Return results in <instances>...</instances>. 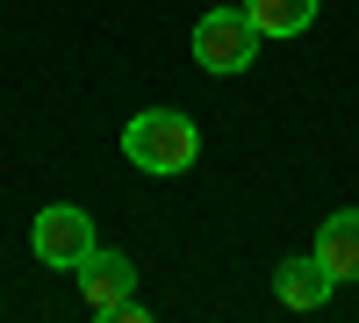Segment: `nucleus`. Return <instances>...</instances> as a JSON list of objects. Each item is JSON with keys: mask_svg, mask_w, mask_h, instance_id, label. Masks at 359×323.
I'll list each match as a JSON object with an SVG mask.
<instances>
[{"mask_svg": "<svg viewBox=\"0 0 359 323\" xmlns=\"http://www.w3.org/2000/svg\"><path fill=\"white\" fill-rule=\"evenodd\" d=\"M123 158H130L137 172H151V180L187 172V165L201 158V130H194L180 108H144V115H130V130H123Z\"/></svg>", "mask_w": 359, "mask_h": 323, "instance_id": "1", "label": "nucleus"}, {"mask_svg": "<svg viewBox=\"0 0 359 323\" xmlns=\"http://www.w3.org/2000/svg\"><path fill=\"white\" fill-rule=\"evenodd\" d=\"M252 57H259V22H252L245 8H208V15L194 22V65H201V72L230 79V72H245Z\"/></svg>", "mask_w": 359, "mask_h": 323, "instance_id": "2", "label": "nucleus"}, {"mask_svg": "<svg viewBox=\"0 0 359 323\" xmlns=\"http://www.w3.org/2000/svg\"><path fill=\"white\" fill-rule=\"evenodd\" d=\"M29 245H36V259H43V266L79 273V259L94 252L101 238H94V216H86V209H72V201H50V209L36 216V238H29Z\"/></svg>", "mask_w": 359, "mask_h": 323, "instance_id": "3", "label": "nucleus"}, {"mask_svg": "<svg viewBox=\"0 0 359 323\" xmlns=\"http://www.w3.org/2000/svg\"><path fill=\"white\" fill-rule=\"evenodd\" d=\"M130 287H137V266H130L123 252H101V245H94V252L79 259V295H86V309H94V316L115 323V309L130 302Z\"/></svg>", "mask_w": 359, "mask_h": 323, "instance_id": "4", "label": "nucleus"}, {"mask_svg": "<svg viewBox=\"0 0 359 323\" xmlns=\"http://www.w3.org/2000/svg\"><path fill=\"white\" fill-rule=\"evenodd\" d=\"M331 287H338V273L323 266L316 252H309V259H287V266L273 273V295H280L287 309H323V302H331Z\"/></svg>", "mask_w": 359, "mask_h": 323, "instance_id": "5", "label": "nucleus"}, {"mask_svg": "<svg viewBox=\"0 0 359 323\" xmlns=\"http://www.w3.org/2000/svg\"><path fill=\"white\" fill-rule=\"evenodd\" d=\"M316 259H323L338 280H359V209L323 216V230H316Z\"/></svg>", "mask_w": 359, "mask_h": 323, "instance_id": "6", "label": "nucleus"}, {"mask_svg": "<svg viewBox=\"0 0 359 323\" xmlns=\"http://www.w3.org/2000/svg\"><path fill=\"white\" fill-rule=\"evenodd\" d=\"M245 15L259 22V36H302L316 22V0H245Z\"/></svg>", "mask_w": 359, "mask_h": 323, "instance_id": "7", "label": "nucleus"}]
</instances>
